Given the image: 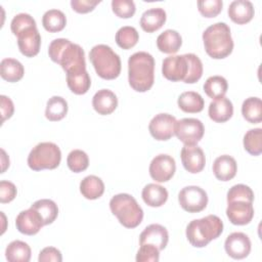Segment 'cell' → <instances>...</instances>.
I'll list each match as a JSON object with an SVG mask.
<instances>
[{"label": "cell", "mask_w": 262, "mask_h": 262, "mask_svg": "<svg viewBox=\"0 0 262 262\" xmlns=\"http://www.w3.org/2000/svg\"><path fill=\"white\" fill-rule=\"evenodd\" d=\"M49 57L53 62L61 66L68 74L86 71L85 53L83 48L64 38L54 39L48 48Z\"/></svg>", "instance_id": "1"}, {"label": "cell", "mask_w": 262, "mask_h": 262, "mask_svg": "<svg viewBox=\"0 0 262 262\" xmlns=\"http://www.w3.org/2000/svg\"><path fill=\"white\" fill-rule=\"evenodd\" d=\"M128 81L137 92H146L155 82V59L145 51L133 53L128 59Z\"/></svg>", "instance_id": "2"}, {"label": "cell", "mask_w": 262, "mask_h": 262, "mask_svg": "<svg viewBox=\"0 0 262 262\" xmlns=\"http://www.w3.org/2000/svg\"><path fill=\"white\" fill-rule=\"evenodd\" d=\"M203 41L207 54L214 59L227 57L233 50L230 28L225 23H216L203 33Z\"/></svg>", "instance_id": "3"}, {"label": "cell", "mask_w": 262, "mask_h": 262, "mask_svg": "<svg viewBox=\"0 0 262 262\" xmlns=\"http://www.w3.org/2000/svg\"><path fill=\"white\" fill-rule=\"evenodd\" d=\"M223 231V222L216 215H208L194 219L186 226V237L191 246L204 248L211 241L216 239Z\"/></svg>", "instance_id": "4"}, {"label": "cell", "mask_w": 262, "mask_h": 262, "mask_svg": "<svg viewBox=\"0 0 262 262\" xmlns=\"http://www.w3.org/2000/svg\"><path fill=\"white\" fill-rule=\"evenodd\" d=\"M110 209L126 228H135L142 222L143 210L131 194L114 195L110 201Z\"/></svg>", "instance_id": "5"}, {"label": "cell", "mask_w": 262, "mask_h": 262, "mask_svg": "<svg viewBox=\"0 0 262 262\" xmlns=\"http://www.w3.org/2000/svg\"><path fill=\"white\" fill-rule=\"evenodd\" d=\"M90 61L96 74L104 80H114L121 73L120 56L107 45L98 44L89 52Z\"/></svg>", "instance_id": "6"}, {"label": "cell", "mask_w": 262, "mask_h": 262, "mask_svg": "<svg viewBox=\"0 0 262 262\" xmlns=\"http://www.w3.org/2000/svg\"><path fill=\"white\" fill-rule=\"evenodd\" d=\"M61 161V151L53 142H40L30 151L28 165L34 171L55 169Z\"/></svg>", "instance_id": "7"}, {"label": "cell", "mask_w": 262, "mask_h": 262, "mask_svg": "<svg viewBox=\"0 0 262 262\" xmlns=\"http://www.w3.org/2000/svg\"><path fill=\"white\" fill-rule=\"evenodd\" d=\"M205 133L204 124L195 118H183L176 121L174 134L184 145H195Z\"/></svg>", "instance_id": "8"}, {"label": "cell", "mask_w": 262, "mask_h": 262, "mask_svg": "<svg viewBox=\"0 0 262 262\" xmlns=\"http://www.w3.org/2000/svg\"><path fill=\"white\" fill-rule=\"evenodd\" d=\"M178 202L184 211L188 213H199L207 207L208 195L202 187L189 185L179 191Z\"/></svg>", "instance_id": "9"}, {"label": "cell", "mask_w": 262, "mask_h": 262, "mask_svg": "<svg viewBox=\"0 0 262 262\" xmlns=\"http://www.w3.org/2000/svg\"><path fill=\"white\" fill-rule=\"evenodd\" d=\"M149 175L157 182H167L175 174V160L166 154L156 156L149 164Z\"/></svg>", "instance_id": "10"}, {"label": "cell", "mask_w": 262, "mask_h": 262, "mask_svg": "<svg viewBox=\"0 0 262 262\" xmlns=\"http://www.w3.org/2000/svg\"><path fill=\"white\" fill-rule=\"evenodd\" d=\"M188 72V61L185 54L170 55L163 60L162 74L172 82L184 81Z\"/></svg>", "instance_id": "11"}, {"label": "cell", "mask_w": 262, "mask_h": 262, "mask_svg": "<svg viewBox=\"0 0 262 262\" xmlns=\"http://www.w3.org/2000/svg\"><path fill=\"white\" fill-rule=\"evenodd\" d=\"M176 119L170 114H158L149 122L148 130L150 135L160 141L169 140L175 131Z\"/></svg>", "instance_id": "12"}, {"label": "cell", "mask_w": 262, "mask_h": 262, "mask_svg": "<svg viewBox=\"0 0 262 262\" xmlns=\"http://www.w3.org/2000/svg\"><path fill=\"white\" fill-rule=\"evenodd\" d=\"M224 249L229 257L244 259L251 252V241L244 232H232L226 237Z\"/></svg>", "instance_id": "13"}, {"label": "cell", "mask_w": 262, "mask_h": 262, "mask_svg": "<svg viewBox=\"0 0 262 262\" xmlns=\"http://www.w3.org/2000/svg\"><path fill=\"white\" fill-rule=\"evenodd\" d=\"M16 229L27 235H34L44 226V221L41 215L33 208L21 211L15 219Z\"/></svg>", "instance_id": "14"}, {"label": "cell", "mask_w": 262, "mask_h": 262, "mask_svg": "<svg viewBox=\"0 0 262 262\" xmlns=\"http://www.w3.org/2000/svg\"><path fill=\"white\" fill-rule=\"evenodd\" d=\"M184 169L192 174L203 171L206 165V158L203 149L195 145H184L180 152Z\"/></svg>", "instance_id": "15"}, {"label": "cell", "mask_w": 262, "mask_h": 262, "mask_svg": "<svg viewBox=\"0 0 262 262\" xmlns=\"http://www.w3.org/2000/svg\"><path fill=\"white\" fill-rule=\"evenodd\" d=\"M226 216L234 225L249 224L254 217L253 203L246 201H233L227 203Z\"/></svg>", "instance_id": "16"}, {"label": "cell", "mask_w": 262, "mask_h": 262, "mask_svg": "<svg viewBox=\"0 0 262 262\" xmlns=\"http://www.w3.org/2000/svg\"><path fill=\"white\" fill-rule=\"evenodd\" d=\"M18 49L27 57L36 56L40 51L41 46V35L37 27L29 28L17 36Z\"/></svg>", "instance_id": "17"}, {"label": "cell", "mask_w": 262, "mask_h": 262, "mask_svg": "<svg viewBox=\"0 0 262 262\" xmlns=\"http://www.w3.org/2000/svg\"><path fill=\"white\" fill-rule=\"evenodd\" d=\"M169 241V233L166 227L161 224H150L146 226L139 235V244H149L157 247L160 251L164 250Z\"/></svg>", "instance_id": "18"}, {"label": "cell", "mask_w": 262, "mask_h": 262, "mask_svg": "<svg viewBox=\"0 0 262 262\" xmlns=\"http://www.w3.org/2000/svg\"><path fill=\"white\" fill-rule=\"evenodd\" d=\"M228 16L229 18L237 24L245 25L252 20L255 14L254 6L252 2L248 0H235L229 4L228 7Z\"/></svg>", "instance_id": "19"}, {"label": "cell", "mask_w": 262, "mask_h": 262, "mask_svg": "<svg viewBox=\"0 0 262 262\" xmlns=\"http://www.w3.org/2000/svg\"><path fill=\"white\" fill-rule=\"evenodd\" d=\"M92 106L99 115H111L118 106V98L113 91L100 89L92 98Z\"/></svg>", "instance_id": "20"}, {"label": "cell", "mask_w": 262, "mask_h": 262, "mask_svg": "<svg viewBox=\"0 0 262 262\" xmlns=\"http://www.w3.org/2000/svg\"><path fill=\"white\" fill-rule=\"evenodd\" d=\"M237 172V164L235 160L228 156L222 155L216 158L213 163V173L220 181L231 180Z\"/></svg>", "instance_id": "21"}, {"label": "cell", "mask_w": 262, "mask_h": 262, "mask_svg": "<svg viewBox=\"0 0 262 262\" xmlns=\"http://www.w3.org/2000/svg\"><path fill=\"white\" fill-rule=\"evenodd\" d=\"M166 19L167 14L163 8H150L142 13L140 17V27L146 33H154L164 26Z\"/></svg>", "instance_id": "22"}, {"label": "cell", "mask_w": 262, "mask_h": 262, "mask_svg": "<svg viewBox=\"0 0 262 262\" xmlns=\"http://www.w3.org/2000/svg\"><path fill=\"white\" fill-rule=\"evenodd\" d=\"M208 114L210 119L214 122L224 123L228 121L233 115L232 102L226 97L215 99L209 104Z\"/></svg>", "instance_id": "23"}, {"label": "cell", "mask_w": 262, "mask_h": 262, "mask_svg": "<svg viewBox=\"0 0 262 262\" xmlns=\"http://www.w3.org/2000/svg\"><path fill=\"white\" fill-rule=\"evenodd\" d=\"M141 196L143 202L149 207H161L168 200V190L159 184L148 183L142 189Z\"/></svg>", "instance_id": "24"}, {"label": "cell", "mask_w": 262, "mask_h": 262, "mask_svg": "<svg viewBox=\"0 0 262 262\" xmlns=\"http://www.w3.org/2000/svg\"><path fill=\"white\" fill-rule=\"evenodd\" d=\"M182 45V38L175 30H166L157 38L158 49L167 54L176 53Z\"/></svg>", "instance_id": "25"}, {"label": "cell", "mask_w": 262, "mask_h": 262, "mask_svg": "<svg viewBox=\"0 0 262 262\" xmlns=\"http://www.w3.org/2000/svg\"><path fill=\"white\" fill-rule=\"evenodd\" d=\"M178 106L184 113L195 114L204 110L205 101L202 95L194 91H185L181 93L177 100Z\"/></svg>", "instance_id": "26"}, {"label": "cell", "mask_w": 262, "mask_h": 262, "mask_svg": "<svg viewBox=\"0 0 262 262\" xmlns=\"http://www.w3.org/2000/svg\"><path fill=\"white\" fill-rule=\"evenodd\" d=\"M25 74L24 66L14 58H4L0 62V75L3 80L15 83L19 81Z\"/></svg>", "instance_id": "27"}, {"label": "cell", "mask_w": 262, "mask_h": 262, "mask_svg": "<svg viewBox=\"0 0 262 262\" xmlns=\"http://www.w3.org/2000/svg\"><path fill=\"white\" fill-rule=\"evenodd\" d=\"M80 191L85 199L96 200L103 194L104 183L99 177L95 175H89V176H86L81 181Z\"/></svg>", "instance_id": "28"}, {"label": "cell", "mask_w": 262, "mask_h": 262, "mask_svg": "<svg viewBox=\"0 0 262 262\" xmlns=\"http://www.w3.org/2000/svg\"><path fill=\"white\" fill-rule=\"evenodd\" d=\"M31 254L30 246L18 239L11 242L5 250V257L9 262H29Z\"/></svg>", "instance_id": "29"}, {"label": "cell", "mask_w": 262, "mask_h": 262, "mask_svg": "<svg viewBox=\"0 0 262 262\" xmlns=\"http://www.w3.org/2000/svg\"><path fill=\"white\" fill-rule=\"evenodd\" d=\"M68 114V102L61 96H52L48 99L46 108H45V117L51 121L56 122L63 119Z\"/></svg>", "instance_id": "30"}, {"label": "cell", "mask_w": 262, "mask_h": 262, "mask_svg": "<svg viewBox=\"0 0 262 262\" xmlns=\"http://www.w3.org/2000/svg\"><path fill=\"white\" fill-rule=\"evenodd\" d=\"M42 25L47 32H60L67 25V17L61 10L49 9L43 14Z\"/></svg>", "instance_id": "31"}, {"label": "cell", "mask_w": 262, "mask_h": 262, "mask_svg": "<svg viewBox=\"0 0 262 262\" xmlns=\"http://www.w3.org/2000/svg\"><path fill=\"white\" fill-rule=\"evenodd\" d=\"M67 84L73 93L78 94V95L85 94L91 86L90 76L87 73V71H82V72L74 73V74H68L67 75Z\"/></svg>", "instance_id": "32"}, {"label": "cell", "mask_w": 262, "mask_h": 262, "mask_svg": "<svg viewBox=\"0 0 262 262\" xmlns=\"http://www.w3.org/2000/svg\"><path fill=\"white\" fill-rule=\"evenodd\" d=\"M228 89L227 81L222 76H211L204 84L205 93L212 99H218L224 97Z\"/></svg>", "instance_id": "33"}, {"label": "cell", "mask_w": 262, "mask_h": 262, "mask_svg": "<svg viewBox=\"0 0 262 262\" xmlns=\"http://www.w3.org/2000/svg\"><path fill=\"white\" fill-rule=\"evenodd\" d=\"M243 117L252 124L262 121V101L259 97H249L242 105Z\"/></svg>", "instance_id": "34"}, {"label": "cell", "mask_w": 262, "mask_h": 262, "mask_svg": "<svg viewBox=\"0 0 262 262\" xmlns=\"http://www.w3.org/2000/svg\"><path fill=\"white\" fill-rule=\"evenodd\" d=\"M31 208L35 209L43 218L44 225L51 224L58 215V207L57 205L49 199H42L36 201L34 204H32Z\"/></svg>", "instance_id": "35"}, {"label": "cell", "mask_w": 262, "mask_h": 262, "mask_svg": "<svg viewBox=\"0 0 262 262\" xmlns=\"http://www.w3.org/2000/svg\"><path fill=\"white\" fill-rule=\"evenodd\" d=\"M139 40V34L137 30L130 26L122 27L116 34V43L123 49H131Z\"/></svg>", "instance_id": "36"}, {"label": "cell", "mask_w": 262, "mask_h": 262, "mask_svg": "<svg viewBox=\"0 0 262 262\" xmlns=\"http://www.w3.org/2000/svg\"><path fill=\"white\" fill-rule=\"evenodd\" d=\"M244 147L252 156H259L262 152V129H250L244 136Z\"/></svg>", "instance_id": "37"}, {"label": "cell", "mask_w": 262, "mask_h": 262, "mask_svg": "<svg viewBox=\"0 0 262 262\" xmlns=\"http://www.w3.org/2000/svg\"><path fill=\"white\" fill-rule=\"evenodd\" d=\"M67 164L72 172L80 173L88 168L89 158L84 150L74 149L69 154L67 158Z\"/></svg>", "instance_id": "38"}, {"label": "cell", "mask_w": 262, "mask_h": 262, "mask_svg": "<svg viewBox=\"0 0 262 262\" xmlns=\"http://www.w3.org/2000/svg\"><path fill=\"white\" fill-rule=\"evenodd\" d=\"M185 56L188 61V72L183 82L187 84H193L198 82L203 75V63L199 56L193 53H186Z\"/></svg>", "instance_id": "39"}, {"label": "cell", "mask_w": 262, "mask_h": 262, "mask_svg": "<svg viewBox=\"0 0 262 262\" xmlns=\"http://www.w3.org/2000/svg\"><path fill=\"white\" fill-rule=\"evenodd\" d=\"M233 201H246L253 203L254 192L246 184H235L231 186L227 192V203Z\"/></svg>", "instance_id": "40"}, {"label": "cell", "mask_w": 262, "mask_h": 262, "mask_svg": "<svg viewBox=\"0 0 262 262\" xmlns=\"http://www.w3.org/2000/svg\"><path fill=\"white\" fill-rule=\"evenodd\" d=\"M33 27H37L36 21L33 18V16H31L28 13H18V14H16L12 18L11 24H10V29H11V32L14 36H17L23 31H25L29 28H33Z\"/></svg>", "instance_id": "41"}, {"label": "cell", "mask_w": 262, "mask_h": 262, "mask_svg": "<svg viewBox=\"0 0 262 262\" xmlns=\"http://www.w3.org/2000/svg\"><path fill=\"white\" fill-rule=\"evenodd\" d=\"M113 12L121 18H130L134 15L136 7L132 0H113Z\"/></svg>", "instance_id": "42"}, {"label": "cell", "mask_w": 262, "mask_h": 262, "mask_svg": "<svg viewBox=\"0 0 262 262\" xmlns=\"http://www.w3.org/2000/svg\"><path fill=\"white\" fill-rule=\"evenodd\" d=\"M223 2L221 0H201L198 1L200 13L208 18L217 16L222 10Z\"/></svg>", "instance_id": "43"}, {"label": "cell", "mask_w": 262, "mask_h": 262, "mask_svg": "<svg viewBox=\"0 0 262 262\" xmlns=\"http://www.w3.org/2000/svg\"><path fill=\"white\" fill-rule=\"evenodd\" d=\"M160 259V250L149 244L140 245L136 254L137 262H158Z\"/></svg>", "instance_id": "44"}, {"label": "cell", "mask_w": 262, "mask_h": 262, "mask_svg": "<svg viewBox=\"0 0 262 262\" xmlns=\"http://www.w3.org/2000/svg\"><path fill=\"white\" fill-rule=\"evenodd\" d=\"M17 190L15 185L7 180L0 181V203L7 204L14 200L16 196Z\"/></svg>", "instance_id": "45"}, {"label": "cell", "mask_w": 262, "mask_h": 262, "mask_svg": "<svg viewBox=\"0 0 262 262\" xmlns=\"http://www.w3.org/2000/svg\"><path fill=\"white\" fill-rule=\"evenodd\" d=\"M39 262H61L62 256L58 249L54 247H46L43 250H41L39 257Z\"/></svg>", "instance_id": "46"}, {"label": "cell", "mask_w": 262, "mask_h": 262, "mask_svg": "<svg viewBox=\"0 0 262 262\" xmlns=\"http://www.w3.org/2000/svg\"><path fill=\"white\" fill-rule=\"evenodd\" d=\"M100 1L95 0H72L71 6L72 9L75 10L78 13H88L92 11L97 4H99Z\"/></svg>", "instance_id": "47"}, {"label": "cell", "mask_w": 262, "mask_h": 262, "mask_svg": "<svg viewBox=\"0 0 262 262\" xmlns=\"http://www.w3.org/2000/svg\"><path fill=\"white\" fill-rule=\"evenodd\" d=\"M0 100H1V114H2V123H4L5 120L11 118V116L13 115L14 112V105L12 100L5 96V95H1L0 96Z\"/></svg>", "instance_id": "48"}, {"label": "cell", "mask_w": 262, "mask_h": 262, "mask_svg": "<svg viewBox=\"0 0 262 262\" xmlns=\"http://www.w3.org/2000/svg\"><path fill=\"white\" fill-rule=\"evenodd\" d=\"M1 161H2V172L1 173H4L6 168L9 167V158L6 156V152L4 151V149H1Z\"/></svg>", "instance_id": "49"}]
</instances>
